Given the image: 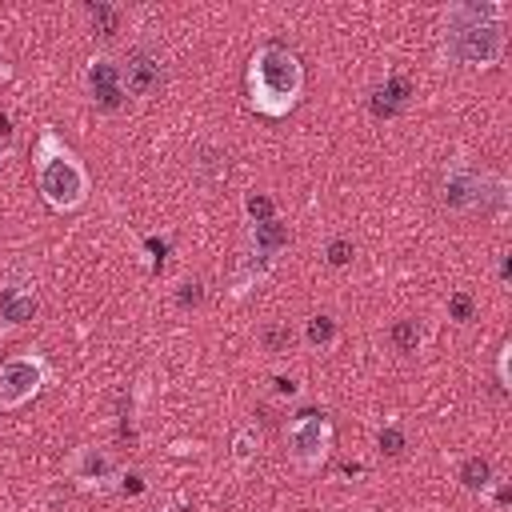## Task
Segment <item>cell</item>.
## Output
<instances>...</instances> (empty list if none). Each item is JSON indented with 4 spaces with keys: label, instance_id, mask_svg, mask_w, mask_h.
Returning <instances> with one entry per match:
<instances>
[{
    "label": "cell",
    "instance_id": "1",
    "mask_svg": "<svg viewBox=\"0 0 512 512\" xmlns=\"http://www.w3.org/2000/svg\"><path fill=\"white\" fill-rule=\"evenodd\" d=\"M508 8L500 0H456L444 12V52L464 68H496L508 48Z\"/></svg>",
    "mask_w": 512,
    "mask_h": 512
},
{
    "label": "cell",
    "instance_id": "2",
    "mask_svg": "<svg viewBox=\"0 0 512 512\" xmlns=\"http://www.w3.org/2000/svg\"><path fill=\"white\" fill-rule=\"evenodd\" d=\"M304 96V64L284 44H260L248 60V108L260 116H288Z\"/></svg>",
    "mask_w": 512,
    "mask_h": 512
},
{
    "label": "cell",
    "instance_id": "3",
    "mask_svg": "<svg viewBox=\"0 0 512 512\" xmlns=\"http://www.w3.org/2000/svg\"><path fill=\"white\" fill-rule=\"evenodd\" d=\"M32 172H36V188H40L44 204L56 208V212H76L88 200V192H92L84 160L60 140L56 128H44L36 136V144H32Z\"/></svg>",
    "mask_w": 512,
    "mask_h": 512
},
{
    "label": "cell",
    "instance_id": "4",
    "mask_svg": "<svg viewBox=\"0 0 512 512\" xmlns=\"http://www.w3.org/2000/svg\"><path fill=\"white\" fill-rule=\"evenodd\" d=\"M52 380V364L40 352H20L8 356L0 364V412H12L28 400H36L44 392V384Z\"/></svg>",
    "mask_w": 512,
    "mask_h": 512
},
{
    "label": "cell",
    "instance_id": "5",
    "mask_svg": "<svg viewBox=\"0 0 512 512\" xmlns=\"http://www.w3.org/2000/svg\"><path fill=\"white\" fill-rule=\"evenodd\" d=\"M284 444H288L292 464L312 472V468L324 464V456L332 448V420L324 412H296L284 424Z\"/></svg>",
    "mask_w": 512,
    "mask_h": 512
},
{
    "label": "cell",
    "instance_id": "6",
    "mask_svg": "<svg viewBox=\"0 0 512 512\" xmlns=\"http://www.w3.org/2000/svg\"><path fill=\"white\" fill-rule=\"evenodd\" d=\"M84 88H88L92 104L104 108V112H116V108L128 100V92H124V68H120L116 56H108V52H96V56L84 64Z\"/></svg>",
    "mask_w": 512,
    "mask_h": 512
},
{
    "label": "cell",
    "instance_id": "7",
    "mask_svg": "<svg viewBox=\"0 0 512 512\" xmlns=\"http://www.w3.org/2000/svg\"><path fill=\"white\" fill-rule=\"evenodd\" d=\"M484 192V172H472L464 164H452L440 180V200L448 212H476Z\"/></svg>",
    "mask_w": 512,
    "mask_h": 512
},
{
    "label": "cell",
    "instance_id": "8",
    "mask_svg": "<svg viewBox=\"0 0 512 512\" xmlns=\"http://www.w3.org/2000/svg\"><path fill=\"white\" fill-rule=\"evenodd\" d=\"M68 472H72V480H80L84 488H112L116 480H124V472L116 468V460H112L104 448H88V444L72 452Z\"/></svg>",
    "mask_w": 512,
    "mask_h": 512
},
{
    "label": "cell",
    "instance_id": "9",
    "mask_svg": "<svg viewBox=\"0 0 512 512\" xmlns=\"http://www.w3.org/2000/svg\"><path fill=\"white\" fill-rule=\"evenodd\" d=\"M124 92L128 96H152L160 84H164V60L156 56V52H148V48H136L124 64Z\"/></svg>",
    "mask_w": 512,
    "mask_h": 512
},
{
    "label": "cell",
    "instance_id": "10",
    "mask_svg": "<svg viewBox=\"0 0 512 512\" xmlns=\"http://www.w3.org/2000/svg\"><path fill=\"white\" fill-rule=\"evenodd\" d=\"M36 308H40L36 288H28V284H4L0 288V320L4 324H24L36 316Z\"/></svg>",
    "mask_w": 512,
    "mask_h": 512
},
{
    "label": "cell",
    "instance_id": "11",
    "mask_svg": "<svg viewBox=\"0 0 512 512\" xmlns=\"http://www.w3.org/2000/svg\"><path fill=\"white\" fill-rule=\"evenodd\" d=\"M252 248H256V256L260 260H276V252L280 248H288V224H280L276 216L272 220H264V224H252Z\"/></svg>",
    "mask_w": 512,
    "mask_h": 512
},
{
    "label": "cell",
    "instance_id": "12",
    "mask_svg": "<svg viewBox=\"0 0 512 512\" xmlns=\"http://www.w3.org/2000/svg\"><path fill=\"white\" fill-rule=\"evenodd\" d=\"M408 96H412V84H408L404 76H388V80L376 88L372 108H376V116H392V112H400V108L408 104Z\"/></svg>",
    "mask_w": 512,
    "mask_h": 512
},
{
    "label": "cell",
    "instance_id": "13",
    "mask_svg": "<svg viewBox=\"0 0 512 512\" xmlns=\"http://www.w3.org/2000/svg\"><path fill=\"white\" fill-rule=\"evenodd\" d=\"M460 484H464L468 492H484V488L492 484V464L480 460V456H468V460L460 464Z\"/></svg>",
    "mask_w": 512,
    "mask_h": 512
},
{
    "label": "cell",
    "instance_id": "14",
    "mask_svg": "<svg viewBox=\"0 0 512 512\" xmlns=\"http://www.w3.org/2000/svg\"><path fill=\"white\" fill-rule=\"evenodd\" d=\"M304 336H308L312 348H328L336 340V320L332 316H312L308 328H304Z\"/></svg>",
    "mask_w": 512,
    "mask_h": 512
},
{
    "label": "cell",
    "instance_id": "15",
    "mask_svg": "<svg viewBox=\"0 0 512 512\" xmlns=\"http://www.w3.org/2000/svg\"><path fill=\"white\" fill-rule=\"evenodd\" d=\"M272 212H276L272 196H264V192H248V196H244V216H248L252 224H264V220H272Z\"/></svg>",
    "mask_w": 512,
    "mask_h": 512
},
{
    "label": "cell",
    "instance_id": "16",
    "mask_svg": "<svg viewBox=\"0 0 512 512\" xmlns=\"http://www.w3.org/2000/svg\"><path fill=\"white\" fill-rule=\"evenodd\" d=\"M392 340H396L400 352H416L420 348V328L412 320H400V324H392Z\"/></svg>",
    "mask_w": 512,
    "mask_h": 512
},
{
    "label": "cell",
    "instance_id": "17",
    "mask_svg": "<svg viewBox=\"0 0 512 512\" xmlns=\"http://www.w3.org/2000/svg\"><path fill=\"white\" fill-rule=\"evenodd\" d=\"M256 444H260V432H256V428H244V432L236 436V444H232V456H236V464H240V468L252 460Z\"/></svg>",
    "mask_w": 512,
    "mask_h": 512
},
{
    "label": "cell",
    "instance_id": "18",
    "mask_svg": "<svg viewBox=\"0 0 512 512\" xmlns=\"http://www.w3.org/2000/svg\"><path fill=\"white\" fill-rule=\"evenodd\" d=\"M508 356H512V344L504 340V344H500V352H496V380H500V388H504V392L512 388V372H508Z\"/></svg>",
    "mask_w": 512,
    "mask_h": 512
},
{
    "label": "cell",
    "instance_id": "19",
    "mask_svg": "<svg viewBox=\"0 0 512 512\" xmlns=\"http://www.w3.org/2000/svg\"><path fill=\"white\" fill-rule=\"evenodd\" d=\"M348 260H352V244H348V240H332V244H328V264H332V268H344Z\"/></svg>",
    "mask_w": 512,
    "mask_h": 512
},
{
    "label": "cell",
    "instance_id": "20",
    "mask_svg": "<svg viewBox=\"0 0 512 512\" xmlns=\"http://www.w3.org/2000/svg\"><path fill=\"white\" fill-rule=\"evenodd\" d=\"M380 448H384L388 456H396V452L404 448V436H400V428H384V432H380Z\"/></svg>",
    "mask_w": 512,
    "mask_h": 512
},
{
    "label": "cell",
    "instance_id": "21",
    "mask_svg": "<svg viewBox=\"0 0 512 512\" xmlns=\"http://www.w3.org/2000/svg\"><path fill=\"white\" fill-rule=\"evenodd\" d=\"M448 312H452L456 320H468V316H472V300L460 292V296H452V300H448Z\"/></svg>",
    "mask_w": 512,
    "mask_h": 512
},
{
    "label": "cell",
    "instance_id": "22",
    "mask_svg": "<svg viewBox=\"0 0 512 512\" xmlns=\"http://www.w3.org/2000/svg\"><path fill=\"white\" fill-rule=\"evenodd\" d=\"M264 340H268V348H280V344H288V328H268Z\"/></svg>",
    "mask_w": 512,
    "mask_h": 512
},
{
    "label": "cell",
    "instance_id": "23",
    "mask_svg": "<svg viewBox=\"0 0 512 512\" xmlns=\"http://www.w3.org/2000/svg\"><path fill=\"white\" fill-rule=\"evenodd\" d=\"M276 392H288V396H296V380H284V376H276Z\"/></svg>",
    "mask_w": 512,
    "mask_h": 512
},
{
    "label": "cell",
    "instance_id": "24",
    "mask_svg": "<svg viewBox=\"0 0 512 512\" xmlns=\"http://www.w3.org/2000/svg\"><path fill=\"white\" fill-rule=\"evenodd\" d=\"M0 140H4V148L12 144V124H8V116H0Z\"/></svg>",
    "mask_w": 512,
    "mask_h": 512
},
{
    "label": "cell",
    "instance_id": "25",
    "mask_svg": "<svg viewBox=\"0 0 512 512\" xmlns=\"http://www.w3.org/2000/svg\"><path fill=\"white\" fill-rule=\"evenodd\" d=\"M160 512H180V508H172V504H168V508H160Z\"/></svg>",
    "mask_w": 512,
    "mask_h": 512
},
{
    "label": "cell",
    "instance_id": "26",
    "mask_svg": "<svg viewBox=\"0 0 512 512\" xmlns=\"http://www.w3.org/2000/svg\"><path fill=\"white\" fill-rule=\"evenodd\" d=\"M0 76H8V68H4V60H0Z\"/></svg>",
    "mask_w": 512,
    "mask_h": 512
}]
</instances>
